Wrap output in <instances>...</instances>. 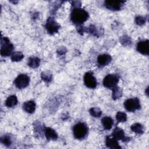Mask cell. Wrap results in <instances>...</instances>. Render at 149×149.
<instances>
[{"label":"cell","mask_w":149,"mask_h":149,"mask_svg":"<svg viewBox=\"0 0 149 149\" xmlns=\"http://www.w3.org/2000/svg\"><path fill=\"white\" fill-rule=\"evenodd\" d=\"M112 60V58L108 54H101L100 55L97 59V64L100 67H104L108 65Z\"/></svg>","instance_id":"11"},{"label":"cell","mask_w":149,"mask_h":149,"mask_svg":"<svg viewBox=\"0 0 149 149\" xmlns=\"http://www.w3.org/2000/svg\"><path fill=\"white\" fill-rule=\"evenodd\" d=\"M135 22L139 26L143 25L146 23V19L145 17L141 16H137L135 18Z\"/></svg>","instance_id":"26"},{"label":"cell","mask_w":149,"mask_h":149,"mask_svg":"<svg viewBox=\"0 0 149 149\" xmlns=\"http://www.w3.org/2000/svg\"><path fill=\"white\" fill-rule=\"evenodd\" d=\"M124 107L127 111L134 112L140 108V101L137 98L127 99L124 102Z\"/></svg>","instance_id":"5"},{"label":"cell","mask_w":149,"mask_h":149,"mask_svg":"<svg viewBox=\"0 0 149 149\" xmlns=\"http://www.w3.org/2000/svg\"><path fill=\"white\" fill-rule=\"evenodd\" d=\"M125 1H105V6L107 8L112 10H119L123 6Z\"/></svg>","instance_id":"9"},{"label":"cell","mask_w":149,"mask_h":149,"mask_svg":"<svg viewBox=\"0 0 149 149\" xmlns=\"http://www.w3.org/2000/svg\"><path fill=\"white\" fill-rule=\"evenodd\" d=\"M40 64V59L37 57H30L27 61V65L31 68H36Z\"/></svg>","instance_id":"18"},{"label":"cell","mask_w":149,"mask_h":149,"mask_svg":"<svg viewBox=\"0 0 149 149\" xmlns=\"http://www.w3.org/2000/svg\"><path fill=\"white\" fill-rule=\"evenodd\" d=\"M89 112L91 115L95 118H99L102 115L101 110L98 107H93L90 108Z\"/></svg>","instance_id":"21"},{"label":"cell","mask_w":149,"mask_h":149,"mask_svg":"<svg viewBox=\"0 0 149 149\" xmlns=\"http://www.w3.org/2000/svg\"><path fill=\"white\" fill-rule=\"evenodd\" d=\"M58 53L59 54H61V55H62V54H64V53H65V48H59V49H58Z\"/></svg>","instance_id":"28"},{"label":"cell","mask_w":149,"mask_h":149,"mask_svg":"<svg viewBox=\"0 0 149 149\" xmlns=\"http://www.w3.org/2000/svg\"><path fill=\"white\" fill-rule=\"evenodd\" d=\"M44 133L48 140H55L58 138V134L56 132L50 127L45 128Z\"/></svg>","instance_id":"15"},{"label":"cell","mask_w":149,"mask_h":149,"mask_svg":"<svg viewBox=\"0 0 149 149\" xmlns=\"http://www.w3.org/2000/svg\"><path fill=\"white\" fill-rule=\"evenodd\" d=\"M88 17V13L83 9L79 7L74 8L70 15L72 22L76 24L80 25L86 22Z\"/></svg>","instance_id":"1"},{"label":"cell","mask_w":149,"mask_h":149,"mask_svg":"<svg viewBox=\"0 0 149 149\" xmlns=\"http://www.w3.org/2000/svg\"><path fill=\"white\" fill-rule=\"evenodd\" d=\"M1 54L2 56H8L11 54L13 50V45L7 37H1Z\"/></svg>","instance_id":"3"},{"label":"cell","mask_w":149,"mask_h":149,"mask_svg":"<svg viewBox=\"0 0 149 149\" xmlns=\"http://www.w3.org/2000/svg\"><path fill=\"white\" fill-rule=\"evenodd\" d=\"M17 104V98L16 95H12L8 97L5 101V105L8 108H12Z\"/></svg>","instance_id":"17"},{"label":"cell","mask_w":149,"mask_h":149,"mask_svg":"<svg viewBox=\"0 0 149 149\" xmlns=\"http://www.w3.org/2000/svg\"><path fill=\"white\" fill-rule=\"evenodd\" d=\"M122 91L120 88L119 87H115L112 88V98L113 100H117L119 99L120 97H122Z\"/></svg>","instance_id":"20"},{"label":"cell","mask_w":149,"mask_h":149,"mask_svg":"<svg viewBox=\"0 0 149 149\" xmlns=\"http://www.w3.org/2000/svg\"><path fill=\"white\" fill-rule=\"evenodd\" d=\"M23 109L27 113H32L36 109V103L33 101H28L24 102L22 105Z\"/></svg>","instance_id":"14"},{"label":"cell","mask_w":149,"mask_h":149,"mask_svg":"<svg viewBox=\"0 0 149 149\" xmlns=\"http://www.w3.org/2000/svg\"><path fill=\"white\" fill-rule=\"evenodd\" d=\"M1 142L6 146H9L12 144V140L8 136H3L1 138Z\"/></svg>","instance_id":"25"},{"label":"cell","mask_w":149,"mask_h":149,"mask_svg":"<svg viewBox=\"0 0 149 149\" xmlns=\"http://www.w3.org/2000/svg\"><path fill=\"white\" fill-rule=\"evenodd\" d=\"M116 119L118 122H124L127 120V115L125 113L119 111L116 115Z\"/></svg>","instance_id":"24"},{"label":"cell","mask_w":149,"mask_h":149,"mask_svg":"<svg viewBox=\"0 0 149 149\" xmlns=\"http://www.w3.org/2000/svg\"><path fill=\"white\" fill-rule=\"evenodd\" d=\"M131 130L139 134H142L144 133V127L143 126L139 123H136L131 126Z\"/></svg>","instance_id":"19"},{"label":"cell","mask_w":149,"mask_h":149,"mask_svg":"<svg viewBox=\"0 0 149 149\" xmlns=\"http://www.w3.org/2000/svg\"><path fill=\"white\" fill-rule=\"evenodd\" d=\"M29 77L25 74H19L15 80L14 84L18 88L22 89L26 87L29 83Z\"/></svg>","instance_id":"7"},{"label":"cell","mask_w":149,"mask_h":149,"mask_svg":"<svg viewBox=\"0 0 149 149\" xmlns=\"http://www.w3.org/2000/svg\"><path fill=\"white\" fill-rule=\"evenodd\" d=\"M41 77L44 81L49 83L52 80V74L48 71H45L41 73Z\"/></svg>","instance_id":"22"},{"label":"cell","mask_w":149,"mask_h":149,"mask_svg":"<svg viewBox=\"0 0 149 149\" xmlns=\"http://www.w3.org/2000/svg\"><path fill=\"white\" fill-rule=\"evenodd\" d=\"M119 81V76L116 74H109L107 75L103 80L104 86L108 88L112 89L116 86Z\"/></svg>","instance_id":"4"},{"label":"cell","mask_w":149,"mask_h":149,"mask_svg":"<svg viewBox=\"0 0 149 149\" xmlns=\"http://www.w3.org/2000/svg\"><path fill=\"white\" fill-rule=\"evenodd\" d=\"M24 57L23 54L20 52H15L11 56V59L14 62H18L21 61Z\"/></svg>","instance_id":"23"},{"label":"cell","mask_w":149,"mask_h":149,"mask_svg":"<svg viewBox=\"0 0 149 149\" xmlns=\"http://www.w3.org/2000/svg\"><path fill=\"white\" fill-rule=\"evenodd\" d=\"M120 42L125 45H127L131 43V40L129 37L125 36L122 37Z\"/></svg>","instance_id":"27"},{"label":"cell","mask_w":149,"mask_h":149,"mask_svg":"<svg viewBox=\"0 0 149 149\" xmlns=\"http://www.w3.org/2000/svg\"><path fill=\"white\" fill-rule=\"evenodd\" d=\"M74 137L77 139H84L88 133V127L84 123H78L73 128Z\"/></svg>","instance_id":"2"},{"label":"cell","mask_w":149,"mask_h":149,"mask_svg":"<svg viewBox=\"0 0 149 149\" xmlns=\"http://www.w3.org/2000/svg\"><path fill=\"white\" fill-rule=\"evenodd\" d=\"M111 135L117 140H122L123 141H126L127 139V137L125 136L124 131L119 127H116L113 130Z\"/></svg>","instance_id":"12"},{"label":"cell","mask_w":149,"mask_h":149,"mask_svg":"<svg viewBox=\"0 0 149 149\" xmlns=\"http://www.w3.org/2000/svg\"><path fill=\"white\" fill-rule=\"evenodd\" d=\"M60 28V25L52 17H49L45 24V29L50 34L58 33Z\"/></svg>","instance_id":"6"},{"label":"cell","mask_w":149,"mask_h":149,"mask_svg":"<svg viewBox=\"0 0 149 149\" xmlns=\"http://www.w3.org/2000/svg\"><path fill=\"white\" fill-rule=\"evenodd\" d=\"M85 85L90 88H94L97 86V80L93 74L90 72H87L84 76Z\"/></svg>","instance_id":"8"},{"label":"cell","mask_w":149,"mask_h":149,"mask_svg":"<svg viewBox=\"0 0 149 149\" xmlns=\"http://www.w3.org/2000/svg\"><path fill=\"white\" fill-rule=\"evenodd\" d=\"M101 123L105 129L110 130L113 126V121L111 118L109 116H105L101 119Z\"/></svg>","instance_id":"16"},{"label":"cell","mask_w":149,"mask_h":149,"mask_svg":"<svg viewBox=\"0 0 149 149\" xmlns=\"http://www.w3.org/2000/svg\"><path fill=\"white\" fill-rule=\"evenodd\" d=\"M137 50L141 54L148 55L149 54V41L143 40L139 41L137 44Z\"/></svg>","instance_id":"10"},{"label":"cell","mask_w":149,"mask_h":149,"mask_svg":"<svg viewBox=\"0 0 149 149\" xmlns=\"http://www.w3.org/2000/svg\"><path fill=\"white\" fill-rule=\"evenodd\" d=\"M105 144L106 146L112 149H118V148H121V147L119 145L117 140L115 139L114 137L112 136H108L106 138L105 140Z\"/></svg>","instance_id":"13"}]
</instances>
